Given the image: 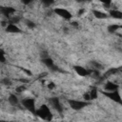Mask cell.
Here are the masks:
<instances>
[{
  "label": "cell",
  "mask_w": 122,
  "mask_h": 122,
  "mask_svg": "<svg viewBox=\"0 0 122 122\" xmlns=\"http://www.w3.org/2000/svg\"><path fill=\"white\" fill-rule=\"evenodd\" d=\"M35 114L37 116H39L40 118H42L43 120H47V121H51L52 119V114L50 110V108L47 105H41L40 108L38 110H36Z\"/></svg>",
  "instance_id": "obj_1"
},
{
  "label": "cell",
  "mask_w": 122,
  "mask_h": 122,
  "mask_svg": "<svg viewBox=\"0 0 122 122\" xmlns=\"http://www.w3.org/2000/svg\"><path fill=\"white\" fill-rule=\"evenodd\" d=\"M68 102H69L70 107L75 111H79V110H81V109H83L89 105V103L86 100L80 101V100H75V99H69Z\"/></svg>",
  "instance_id": "obj_2"
},
{
  "label": "cell",
  "mask_w": 122,
  "mask_h": 122,
  "mask_svg": "<svg viewBox=\"0 0 122 122\" xmlns=\"http://www.w3.org/2000/svg\"><path fill=\"white\" fill-rule=\"evenodd\" d=\"M102 93L108 98H110L111 100L118 104H122V98L120 96V93L117 91H107V92H102Z\"/></svg>",
  "instance_id": "obj_3"
},
{
  "label": "cell",
  "mask_w": 122,
  "mask_h": 122,
  "mask_svg": "<svg viewBox=\"0 0 122 122\" xmlns=\"http://www.w3.org/2000/svg\"><path fill=\"white\" fill-rule=\"evenodd\" d=\"M22 104H23L25 109H27L32 114H35L36 108H35V101L33 98H25V99H23Z\"/></svg>",
  "instance_id": "obj_4"
},
{
  "label": "cell",
  "mask_w": 122,
  "mask_h": 122,
  "mask_svg": "<svg viewBox=\"0 0 122 122\" xmlns=\"http://www.w3.org/2000/svg\"><path fill=\"white\" fill-rule=\"evenodd\" d=\"M53 11H54L57 15L61 16L62 18H64V19H66V20H70V19L71 18V13L68 10H66V9H63V8H56V9L53 10Z\"/></svg>",
  "instance_id": "obj_5"
},
{
  "label": "cell",
  "mask_w": 122,
  "mask_h": 122,
  "mask_svg": "<svg viewBox=\"0 0 122 122\" xmlns=\"http://www.w3.org/2000/svg\"><path fill=\"white\" fill-rule=\"evenodd\" d=\"M50 103L51 104V106H52L59 113H61V112H63V108H62V105H61V103H60L59 98H57V97H51V98H50Z\"/></svg>",
  "instance_id": "obj_6"
},
{
  "label": "cell",
  "mask_w": 122,
  "mask_h": 122,
  "mask_svg": "<svg viewBox=\"0 0 122 122\" xmlns=\"http://www.w3.org/2000/svg\"><path fill=\"white\" fill-rule=\"evenodd\" d=\"M73 69H74V71H76V73H77L78 75H80V76H87V75L90 73V71H89L87 69H85L84 67H82V66L76 65V66L73 67Z\"/></svg>",
  "instance_id": "obj_7"
},
{
  "label": "cell",
  "mask_w": 122,
  "mask_h": 122,
  "mask_svg": "<svg viewBox=\"0 0 122 122\" xmlns=\"http://www.w3.org/2000/svg\"><path fill=\"white\" fill-rule=\"evenodd\" d=\"M1 12L6 17H9L10 14L15 12V9L11 8V7H3V8H1Z\"/></svg>",
  "instance_id": "obj_8"
},
{
  "label": "cell",
  "mask_w": 122,
  "mask_h": 122,
  "mask_svg": "<svg viewBox=\"0 0 122 122\" xmlns=\"http://www.w3.org/2000/svg\"><path fill=\"white\" fill-rule=\"evenodd\" d=\"M6 30H7L8 32H12V33H18V32L21 31L20 29H19L15 24H12V23H10V24L7 26Z\"/></svg>",
  "instance_id": "obj_9"
},
{
  "label": "cell",
  "mask_w": 122,
  "mask_h": 122,
  "mask_svg": "<svg viewBox=\"0 0 122 122\" xmlns=\"http://www.w3.org/2000/svg\"><path fill=\"white\" fill-rule=\"evenodd\" d=\"M110 15L114 18V19H122V11L120 10H110Z\"/></svg>",
  "instance_id": "obj_10"
},
{
  "label": "cell",
  "mask_w": 122,
  "mask_h": 122,
  "mask_svg": "<svg viewBox=\"0 0 122 122\" xmlns=\"http://www.w3.org/2000/svg\"><path fill=\"white\" fill-rule=\"evenodd\" d=\"M104 88L107 91H117L118 90V85L115 84V83H112V82H107L105 84Z\"/></svg>",
  "instance_id": "obj_11"
},
{
  "label": "cell",
  "mask_w": 122,
  "mask_h": 122,
  "mask_svg": "<svg viewBox=\"0 0 122 122\" xmlns=\"http://www.w3.org/2000/svg\"><path fill=\"white\" fill-rule=\"evenodd\" d=\"M92 13H93L94 17H95V18H98V19H105V18L108 17V15H107L105 12H102V11H100V10H92Z\"/></svg>",
  "instance_id": "obj_12"
},
{
  "label": "cell",
  "mask_w": 122,
  "mask_h": 122,
  "mask_svg": "<svg viewBox=\"0 0 122 122\" xmlns=\"http://www.w3.org/2000/svg\"><path fill=\"white\" fill-rule=\"evenodd\" d=\"M42 63H43L44 65H46L48 68H51H51L54 66L52 59H51V58H50V57H45V58H42Z\"/></svg>",
  "instance_id": "obj_13"
},
{
  "label": "cell",
  "mask_w": 122,
  "mask_h": 122,
  "mask_svg": "<svg viewBox=\"0 0 122 122\" xmlns=\"http://www.w3.org/2000/svg\"><path fill=\"white\" fill-rule=\"evenodd\" d=\"M8 100H9L10 104L12 105V106H16V105L18 104V98H17V96H16L15 94H10V95L9 96Z\"/></svg>",
  "instance_id": "obj_14"
},
{
  "label": "cell",
  "mask_w": 122,
  "mask_h": 122,
  "mask_svg": "<svg viewBox=\"0 0 122 122\" xmlns=\"http://www.w3.org/2000/svg\"><path fill=\"white\" fill-rule=\"evenodd\" d=\"M119 28H120V26H119V25L112 24V25H110V26L108 27V31H109V32H111V33H112V32H115Z\"/></svg>",
  "instance_id": "obj_15"
},
{
  "label": "cell",
  "mask_w": 122,
  "mask_h": 122,
  "mask_svg": "<svg viewBox=\"0 0 122 122\" xmlns=\"http://www.w3.org/2000/svg\"><path fill=\"white\" fill-rule=\"evenodd\" d=\"M89 93H90V96H91V100H92V99H95L96 97H97V91H96V89H92L91 90V92H89Z\"/></svg>",
  "instance_id": "obj_16"
},
{
  "label": "cell",
  "mask_w": 122,
  "mask_h": 122,
  "mask_svg": "<svg viewBox=\"0 0 122 122\" xmlns=\"http://www.w3.org/2000/svg\"><path fill=\"white\" fill-rule=\"evenodd\" d=\"M41 1H42L43 5H44V6H46V7L51 6V4H53V2H54V0H41Z\"/></svg>",
  "instance_id": "obj_17"
},
{
  "label": "cell",
  "mask_w": 122,
  "mask_h": 122,
  "mask_svg": "<svg viewBox=\"0 0 122 122\" xmlns=\"http://www.w3.org/2000/svg\"><path fill=\"white\" fill-rule=\"evenodd\" d=\"M26 24H27V26H28L29 28H30V29H32V28L35 27V24H34L32 21H30V20H27V21H26Z\"/></svg>",
  "instance_id": "obj_18"
},
{
  "label": "cell",
  "mask_w": 122,
  "mask_h": 122,
  "mask_svg": "<svg viewBox=\"0 0 122 122\" xmlns=\"http://www.w3.org/2000/svg\"><path fill=\"white\" fill-rule=\"evenodd\" d=\"M25 90H26V87L23 86V85H21V86H19V87L16 88V92H22L25 91Z\"/></svg>",
  "instance_id": "obj_19"
},
{
  "label": "cell",
  "mask_w": 122,
  "mask_h": 122,
  "mask_svg": "<svg viewBox=\"0 0 122 122\" xmlns=\"http://www.w3.org/2000/svg\"><path fill=\"white\" fill-rule=\"evenodd\" d=\"M0 56H1V62L2 63H5L6 62V58H5V55H4V51L3 50L0 51Z\"/></svg>",
  "instance_id": "obj_20"
},
{
  "label": "cell",
  "mask_w": 122,
  "mask_h": 122,
  "mask_svg": "<svg viewBox=\"0 0 122 122\" xmlns=\"http://www.w3.org/2000/svg\"><path fill=\"white\" fill-rule=\"evenodd\" d=\"M100 2H102L103 4H105L106 6H110L112 3V0H99Z\"/></svg>",
  "instance_id": "obj_21"
},
{
  "label": "cell",
  "mask_w": 122,
  "mask_h": 122,
  "mask_svg": "<svg viewBox=\"0 0 122 122\" xmlns=\"http://www.w3.org/2000/svg\"><path fill=\"white\" fill-rule=\"evenodd\" d=\"M92 66H94L96 69H99V68H101V65H100V64H98L97 62H94V61H92Z\"/></svg>",
  "instance_id": "obj_22"
},
{
  "label": "cell",
  "mask_w": 122,
  "mask_h": 122,
  "mask_svg": "<svg viewBox=\"0 0 122 122\" xmlns=\"http://www.w3.org/2000/svg\"><path fill=\"white\" fill-rule=\"evenodd\" d=\"M84 100H86V101H89V100H91V96H90V93H89V92L84 94Z\"/></svg>",
  "instance_id": "obj_23"
},
{
  "label": "cell",
  "mask_w": 122,
  "mask_h": 122,
  "mask_svg": "<svg viewBox=\"0 0 122 122\" xmlns=\"http://www.w3.org/2000/svg\"><path fill=\"white\" fill-rule=\"evenodd\" d=\"M21 2H22L24 5H29L30 3L32 2V0H21Z\"/></svg>",
  "instance_id": "obj_24"
},
{
  "label": "cell",
  "mask_w": 122,
  "mask_h": 122,
  "mask_svg": "<svg viewBox=\"0 0 122 122\" xmlns=\"http://www.w3.org/2000/svg\"><path fill=\"white\" fill-rule=\"evenodd\" d=\"M48 88H49V89H53V88H54V84H53V83H50V84L48 85Z\"/></svg>",
  "instance_id": "obj_25"
},
{
  "label": "cell",
  "mask_w": 122,
  "mask_h": 122,
  "mask_svg": "<svg viewBox=\"0 0 122 122\" xmlns=\"http://www.w3.org/2000/svg\"><path fill=\"white\" fill-rule=\"evenodd\" d=\"M83 12H85V10H84V9H81V10H79V15H81Z\"/></svg>",
  "instance_id": "obj_26"
}]
</instances>
